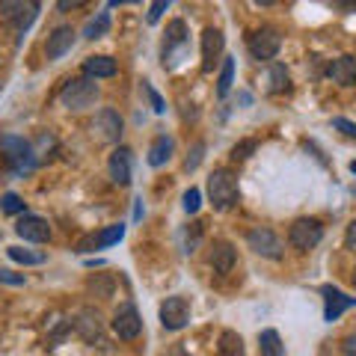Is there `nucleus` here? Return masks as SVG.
Listing matches in <instances>:
<instances>
[{
	"mask_svg": "<svg viewBox=\"0 0 356 356\" xmlns=\"http://www.w3.org/2000/svg\"><path fill=\"white\" fill-rule=\"evenodd\" d=\"M321 294H324V321H327V324L339 321L344 312L356 306V297H348L336 285H321Z\"/></svg>",
	"mask_w": 356,
	"mask_h": 356,
	"instance_id": "10",
	"label": "nucleus"
},
{
	"mask_svg": "<svg viewBox=\"0 0 356 356\" xmlns=\"http://www.w3.org/2000/svg\"><path fill=\"white\" fill-rule=\"evenodd\" d=\"M232 83H235V60L232 57H222V69H220V77H217V95L226 98Z\"/></svg>",
	"mask_w": 356,
	"mask_h": 356,
	"instance_id": "24",
	"label": "nucleus"
},
{
	"mask_svg": "<svg viewBox=\"0 0 356 356\" xmlns=\"http://www.w3.org/2000/svg\"><path fill=\"white\" fill-rule=\"evenodd\" d=\"M267 81H270V92H282V89H288V69L282 63H273L270 65V77H267Z\"/></svg>",
	"mask_w": 356,
	"mask_h": 356,
	"instance_id": "30",
	"label": "nucleus"
},
{
	"mask_svg": "<svg viewBox=\"0 0 356 356\" xmlns=\"http://www.w3.org/2000/svg\"><path fill=\"white\" fill-rule=\"evenodd\" d=\"M0 211L9 214V217H15V214L21 217V214H27V202L18 193H3L0 196Z\"/></svg>",
	"mask_w": 356,
	"mask_h": 356,
	"instance_id": "28",
	"label": "nucleus"
},
{
	"mask_svg": "<svg viewBox=\"0 0 356 356\" xmlns=\"http://www.w3.org/2000/svg\"><path fill=\"white\" fill-rule=\"evenodd\" d=\"M86 288L92 291L95 297H110L113 294V288H116V280L110 273H95V276H89V282Z\"/></svg>",
	"mask_w": 356,
	"mask_h": 356,
	"instance_id": "25",
	"label": "nucleus"
},
{
	"mask_svg": "<svg viewBox=\"0 0 356 356\" xmlns=\"http://www.w3.org/2000/svg\"><path fill=\"white\" fill-rule=\"evenodd\" d=\"M202 152H205V143H196L193 152L187 154V161H184V170H196V166L202 163Z\"/></svg>",
	"mask_w": 356,
	"mask_h": 356,
	"instance_id": "34",
	"label": "nucleus"
},
{
	"mask_svg": "<svg viewBox=\"0 0 356 356\" xmlns=\"http://www.w3.org/2000/svg\"><path fill=\"white\" fill-rule=\"evenodd\" d=\"M341 350H344V356H356V332H350V336H344Z\"/></svg>",
	"mask_w": 356,
	"mask_h": 356,
	"instance_id": "39",
	"label": "nucleus"
},
{
	"mask_svg": "<svg viewBox=\"0 0 356 356\" xmlns=\"http://www.w3.org/2000/svg\"><path fill=\"white\" fill-rule=\"evenodd\" d=\"M89 128H92V137L95 140H102V143H119L125 122H122V116L116 113L113 107H102L92 116V122H89Z\"/></svg>",
	"mask_w": 356,
	"mask_h": 356,
	"instance_id": "6",
	"label": "nucleus"
},
{
	"mask_svg": "<svg viewBox=\"0 0 356 356\" xmlns=\"http://www.w3.org/2000/svg\"><path fill=\"white\" fill-rule=\"evenodd\" d=\"M166 9H170V0H158V3H152L149 6V24H158Z\"/></svg>",
	"mask_w": 356,
	"mask_h": 356,
	"instance_id": "35",
	"label": "nucleus"
},
{
	"mask_svg": "<svg viewBox=\"0 0 356 356\" xmlns=\"http://www.w3.org/2000/svg\"><path fill=\"white\" fill-rule=\"evenodd\" d=\"M321 241H324V226H321V220H315V217H300L291 222V229H288V243L300 252L315 250Z\"/></svg>",
	"mask_w": 356,
	"mask_h": 356,
	"instance_id": "4",
	"label": "nucleus"
},
{
	"mask_svg": "<svg viewBox=\"0 0 356 356\" xmlns=\"http://www.w3.org/2000/svg\"><path fill=\"white\" fill-rule=\"evenodd\" d=\"M143 217V199H137V208H134V220Z\"/></svg>",
	"mask_w": 356,
	"mask_h": 356,
	"instance_id": "40",
	"label": "nucleus"
},
{
	"mask_svg": "<svg viewBox=\"0 0 356 356\" xmlns=\"http://www.w3.org/2000/svg\"><path fill=\"white\" fill-rule=\"evenodd\" d=\"M172 152H175V140L170 137V134H158V137L152 140V146H149V154H146V161H149V166H163L166 161L172 158Z\"/></svg>",
	"mask_w": 356,
	"mask_h": 356,
	"instance_id": "19",
	"label": "nucleus"
},
{
	"mask_svg": "<svg viewBox=\"0 0 356 356\" xmlns=\"http://www.w3.org/2000/svg\"><path fill=\"white\" fill-rule=\"evenodd\" d=\"M259 350H261V356H285L282 336L276 330H261L259 332Z\"/></svg>",
	"mask_w": 356,
	"mask_h": 356,
	"instance_id": "22",
	"label": "nucleus"
},
{
	"mask_svg": "<svg viewBox=\"0 0 356 356\" xmlns=\"http://www.w3.org/2000/svg\"><path fill=\"white\" fill-rule=\"evenodd\" d=\"M353 288H356V267H353Z\"/></svg>",
	"mask_w": 356,
	"mask_h": 356,
	"instance_id": "42",
	"label": "nucleus"
},
{
	"mask_svg": "<svg viewBox=\"0 0 356 356\" xmlns=\"http://www.w3.org/2000/svg\"><path fill=\"white\" fill-rule=\"evenodd\" d=\"M143 89H146V95H149V102H152V110H154V113H163L166 104H163V98L158 95V89H154L149 81H143Z\"/></svg>",
	"mask_w": 356,
	"mask_h": 356,
	"instance_id": "33",
	"label": "nucleus"
},
{
	"mask_svg": "<svg viewBox=\"0 0 356 356\" xmlns=\"http://www.w3.org/2000/svg\"><path fill=\"white\" fill-rule=\"evenodd\" d=\"M107 170H110V178L119 184V187H128L131 184V175H134V154L128 146H119L107 161Z\"/></svg>",
	"mask_w": 356,
	"mask_h": 356,
	"instance_id": "13",
	"label": "nucleus"
},
{
	"mask_svg": "<svg viewBox=\"0 0 356 356\" xmlns=\"http://www.w3.org/2000/svg\"><path fill=\"white\" fill-rule=\"evenodd\" d=\"M235 264H238L235 247H232L229 241H214V247H211V267H214L217 273H232Z\"/></svg>",
	"mask_w": 356,
	"mask_h": 356,
	"instance_id": "18",
	"label": "nucleus"
},
{
	"mask_svg": "<svg viewBox=\"0 0 356 356\" xmlns=\"http://www.w3.org/2000/svg\"><path fill=\"white\" fill-rule=\"evenodd\" d=\"M187 321H191V300H187L184 294H172V297H166L161 303V324H163V330L178 332L181 327H187Z\"/></svg>",
	"mask_w": 356,
	"mask_h": 356,
	"instance_id": "5",
	"label": "nucleus"
},
{
	"mask_svg": "<svg viewBox=\"0 0 356 356\" xmlns=\"http://www.w3.org/2000/svg\"><path fill=\"white\" fill-rule=\"evenodd\" d=\"M181 205H184L187 214H196V211L202 208V191H199V187H191V191H184Z\"/></svg>",
	"mask_w": 356,
	"mask_h": 356,
	"instance_id": "31",
	"label": "nucleus"
},
{
	"mask_svg": "<svg viewBox=\"0 0 356 356\" xmlns=\"http://www.w3.org/2000/svg\"><path fill=\"white\" fill-rule=\"evenodd\" d=\"M344 247H348V250H356V220H350L348 232H344Z\"/></svg>",
	"mask_w": 356,
	"mask_h": 356,
	"instance_id": "38",
	"label": "nucleus"
},
{
	"mask_svg": "<svg viewBox=\"0 0 356 356\" xmlns=\"http://www.w3.org/2000/svg\"><path fill=\"white\" fill-rule=\"evenodd\" d=\"M199 243H202V222H191L184 229V252L193 255L199 250Z\"/></svg>",
	"mask_w": 356,
	"mask_h": 356,
	"instance_id": "29",
	"label": "nucleus"
},
{
	"mask_svg": "<svg viewBox=\"0 0 356 356\" xmlns=\"http://www.w3.org/2000/svg\"><path fill=\"white\" fill-rule=\"evenodd\" d=\"M15 232H18V238H24L30 243L51 241V222L44 217H39V214H21L18 222H15Z\"/></svg>",
	"mask_w": 356,
	"mask_h": 356,
	"instance_id": "11",
	"label": "nucleus"
},
{
	"mask_svg": "<svg viewBox=\"0 0 356 356\" xmlns=\"http://www.w3.org/2000/svg\"><path fill=\"white\" fill-rule=\"evenodd\" d=\"M113 332L122 341H134L143 332V318L134 303H122L113 315Z\"/></svg>",
	"mask_w": 356,
	"mask_h": 356,
	"instance_id": "8",
	"label": "nucleus"
},
{
	"mask_svg": "<svg viewBox=\"0 0 356 356\" xmlns=\"http://www.w3.org/2000/svg\"><path fill=\"white\" fill-rule=\"evenodd\" d=\"M98 95H102V89H98L95 81H89V77H72V81L60 89V104L65 110L81 113V110L92 107L98 102Z\"/></svg>",
	"mask_w": 356,
	"mask_h": 356,
	"instance_id": "2",
	"label": "nucleus"
},
{
	"mask_svg": "<svg viewBox=\"0 0 356 356\" xmlns=\"http://www.w3.org/2000/svg\"><path fill=\"white\" fill-rule=\"evenodd\" d=\"M222 48H226V39H222V33L217 27H208L202 33V72L205 74L214 72V65L222 60Z\"/></svg>",
	"mask_w": 356,
	"mask_h": 356,
	"instance_id": "12",
	"label": "nucleus"
},
{
	"mask_svg": "<svg viewBox=\"0 0 356 356\" xmlns=\"http://www.w3.org/2000/svg\"><path fill=\"white\" fill-rule=\"evenodd\" d=\"M119 72V65L113 57H86L83 60V74L89 77V81H98V77H113Z\"/></svg>",
	"mask_w": 356,
	"mask_h": 356,
	"instance_id": "21",
	"label": "nucleus"
},
{
	"mask_svg": "<svg viewBox=\"0 0 356 356\" xmlns=\"http://www.w3.org/2000/svg\"><path fill=\"white\" fill-rule=\"evenodd\" d=\"M122 238H125V226H122V222H113V226H107L104 232H98V235H89V238H83L81 243H77V252L107 250V247H113V243H119Z\"/></svg>",
	"mask_w": 356,
	"mask_h": 356,
	"instance_id": "15",
	"label": "nucleus"
},
{
	"mask_svg": "<svg viewBox=\"0 0 356 356\" xmlns=\"http://www.w3.org/2000/svg\"><path fill=\"white\" fill-rule=\"evenodd\" d=\"M208 196H211V205L217 211H229L241 196L238 175L232 170H214L208 178Z\"/></svg>",
	"mask_w": 356,
	"mask_h": 356,
	"instance_id": "3",
	"label": "nucleus"
},
{
	"mask_svg": "<svg viewBox=\"0 0 356 356\" xmlns=\"http://www.w3.org/2000/svg\"><path fill=\"white\" fill-rule=\"evenodd\" d=\"M74 327H77V332H81V339L83 341H102V315H98L95 309H81V315H77V321H74Z\"/></svg>",
	"mask_w": 356,
	"mask_h": 356,
	"instance_id": "17",
	"label": "nucleus"
},
{
	"mask_svg": "<svg viewBox=\"0 0 356 356\" xmlns=\"http://www.w3.org/2000/svg\"><path fill=\"white\" fill-rule=\"evenodd\" d=\"M6 255H9L13 261H18V264H44V259H48L44 252L24 250V247H9V250H6Z\"/></svg>",
	"mask_w": 356,
	"mask_h": 356,
	"instance_id": "27",
	"label": "nucleus"
},
{
	"mask_svg": "<svg viewBox=\"0 0 356 356\" xmlns=\"http://www.w3.org/2000/svg\"><path fill=\"white\" fill-rule=\"evenodd\" d=\"M74 27H69V24H60L57 30L48 36V42H44V57L48 60H60V57H65L72 48H74Z\"/></svg>",
	"mask_w": 356,
	"mask_h": 356,
	"instance_id": "14",
	"label": "nucleus"
},
{
	"mask_svg": "<svg viewBox=\"0 0 356 356\" xmlns=\"http://www.w3.org/2000/svg\"><path fill=\"white\" fill-rule=\"evenodd\" d=\"M332 128H339L344 137H356V125H353L350 119H344V116H336V119H332Z\"/></svg>",
	"mask_w": 356,
	"mask_h": 356,
	"instance_id": "36",
	"label": "nucleus"
},
{
	"mask_svg": "<svg viewBox=\"0 0 356 356\" xmlns=\"http://www.w3.org/2000/svg\"><path fill=\"white\" fill-rule=\"evenodd\" d=\"M0 152H3L6 163L13 166L15 175H24L30 170H36V163H39L33 146L24 137H18V134H3V137H0Z\"/></svg>",
	"mask_w": 356,
	"mask_h": 356,
	"instance_id": "1",
	"label": "nucleus"
},
{
	"mask_svg": "<svg viewBox=\"0 0 356 356\" xmlns=\"http://www.w3.org/2000/svg\"><path fill=\"white\" fill-rule=\"evenodd\" d=\"M0 9H3V15L18 27L21 36H24V33L30 30V24H33V21H36V15H39V3H3Z\"/></svg>",
	"mask_w": 356,
	"mask_h": 356,
	"instance_id": "16",
	"label": "nucleus"
},
{
	"mask_svg": "<svg viewBox=\"0 0 356 356\" xmlns=\"http://www.w3.org/2000/svg\"><path fill=\"white\" fill-rule=\"evenodd\" d=\"M350 172H353V175H356V161H350Z\"/></svg>",
	"mask_w": 356,
	"mask_h": 356,
	"instance_id": "41",
	"label": "nucleus"
},
{
	"mask_svg": "<svg viewBox=\"0 0 356 356\" xmlns=\"http://www.w3.org/2000/svg\"><path fill=\"white\" fill-rule=\"evenodd\" d=\"M107 30H110V13L107 9H102L95 18H89L86 21V27H83V39H102V36H107Z\"/></svg>",
	"mask_w": 356,
	"mask_h": 356,
	"instance_id": "23",
	"label": "nucleus"
},
{
	"mask_svg": "<svg viewBox=\"0 0 356 356\" xmlns=\"http://www.w3.org/2000/svg\"><path fill=\"white\" fill-rule=\"evenodd\" d=\"M255 146H259L255 140H243V143H238V146L232 149V158H235V161H247L250 154L255 152Z\"/></svg>",
	"mask_w": 356,
	"mask_h": 356,
	"instance_id": "32",
	"label": "nucleus"
},
{
	"mask_svg": "<svg viewBox=\"0 0 356 356\" xmlns=\"http://www.w3.org/2000/svg\"><path fill=\"white\" fill-rule=\"evenodd\" d=\"M327 74L332 77L336 83H341V86H353L356 83V57H339V60H332L330 65H327Z\"/></svg>",
	"mask_w": 356,
	"mask_h": 356,
	"instance_id": "20",
	"label": "nucleus"
},
{
	"mask_svg": "<svg viewBox=\"0 0 356 356\" xmlns=\"http://www.w3.org/2000/svg\"><path fill=\"white\" fill-rule=\"evenodd\" d=\"M247 243H250V250L255 252V255H261V259H282V241L276 238V232H270V229H252L250 235H247Z\"/></svg>",
	"mask_w": 356,
	"mask_h": 356,
	"instance_id": "9",
	"label": "nucleus"
},
{
	"mask_svg": "<svg viewBox=\"0 0 356 356\" xmlns=\"http://www.w3.org/2000/svg\"><path fill=\"white\" fill-rule=\"evenodd\" d=\"M220 353L222 356H243V339L235 330H222L220 336Z\"/></svg>",
	"mask_w": 356,
	"mask_h": 356,
	"instance_id": "26",
	"label": "nucleus"
},
{
	"mask_svg": "<svg viewBox=\"0 0 356 356\" xmlns=\"http://www.w3.org/2000/svg\"><path fill=\"white\" fill-rule=\"evenodd\" d=\"M282 48V36H280V30L276 27H261V30H255L252 36H250V54H252V60H273L276 54H280Z\"/></svg>",
	"mask_w": 356,
	"mask_h": 356,
	"instance_id": "7",
	"label": "nucleus"
},
{
	"mask_svg": "<svg viewBox=\"0 0 356 356\" xmlns=\"http://www.w3.org/2000/svg\"><path fill=\"white\" fill-rule=\"evenodd\" d=\"M0 282H6V285H24V276L13 273V270H0Z\"/></svg>",
	"mask_w": 356,
	"mask_h": 356,
	"instance_id": "37",
	"label": "nucleus"
}]
</instances>
